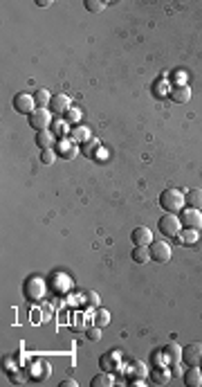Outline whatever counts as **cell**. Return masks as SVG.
<instances>
[{
    "label": "cell",
    "mask_w": 202,
    "mask_h": 387,
    "mask_svg": "<svg viewBox=\"0 0 202 387\" xmlns=\"http://www.w3.org/2000/svg\"><path fill=\"white\" fill-rule=\"evenodd\" d=\"M99 338H101V329H99V326H92V329H88V340L97 342Z\"/></svg>",
    "instance_id": "836d02e7"
},
{
    "label": "cell",
    "mask_w": 202,
    "mask_h": 387,
    "mask_svg": "<svg viewBox=\"0 0 202 387\" xmlns=\"http://www.w3.org/2000/svg\"><path fill=\"white\" fill-rule=\"evenodd\" d=\"M133 365H135V374H137L139 378H146V376H148V369L144 367V362H139V360H133Z\"/></svg>",
    "instance_id": "1f68e13d"
},
{
    "label": "cell",
    "mask_w": 202,
    "mask_h": 387,
    "mask_svg": "<svg viewBox=\"0 0 202 387\" xmlns=\"http://www.w3.org/2000/svg\"><path fill=\"white\" fill-rule=\"evenodd\" d=\"M148 248H151V261H155V264L171 261V246L166 241H153Z\"/></svg>",
    "instance_id": "52a82bcc"
},
{
    "label": "cell",
    "mask_w": 202,
    "mask_h": 387,
    "mask_svg": "<svg viewBox=\"0 0 202 387\" xmlns=\"http://www.w3.org/2000/svg\"><path fill=\"white\" fill-rule=\"evenodd\" d=\"M70 140L83 146L86 142H90V140H92L90 128H88V126H72V131H70Z\"/></svg>",
    "instance_id": "2e32d148"
},
{
    "label": "cell",
    "mask_w": 202,
    "mask_h": 387,
    "mask_svg": "<svg viewBox=\"0 0 202 387\" xmlns=\"http://www.w3.org/2000/svg\"><path fill=\"white\" fill-rule=\"evenodd\" d=\"M184 383L189 387H200L202 385V369L200 367H189L184 372Z\"/></svg>",
    "instance_id": "ac0fdd59"
},
{
    "label": "cell",
    "mask_w": 202,
    "mask_h": 387,
    "mask_svg": "<svg viewBox=\"0 0 202 387\" xmlns=\"http://www.w3.org/2000/svg\"><path fill=\"white\" fill-rule=\"evenodd\" d=\"M50 131H52V133H54V135H56V138H58V140H63V138H65V135H70V131H72V128H70V124H68V122H65V120H61V117H56V120H54V122H52V126H50Z\"/></svg>",
    "instance_id": "ffe728a7"
},
{
    "label": "cell",
    "mask_w": 202,
    "mask_h": 387,
    "mask_svg": "<svg viewBox=\"0 0 202 387\" xmlns=\"http://www.w3.org/2000/svg\"><path fill=\"white\" fill-rule=\"evenodd\" d=\"M50 372H52V367H50V362H45V360H36L32 365V369H29V374H32V378L34 380H45L47 376H50Z\"/></svg>",
    "instance_id": "9a60e30c"
},
{
    "label": "cell",
    "mask_w": 202,
    "mask_h": 387,
    "mask_svg": "<svg viewBox=\"0 0 202 387\" xmlns=\"http://www.w3.org/2000/svg\"><path fill=\"white\" fill-rule=\"evenodd\" d=\"M9 378H11V383H16V385H21V383H25V380H27L25 372H18V369H11Z\"/></svg>",
    "instance_id": "f546056e"
},
{
    "label": "cell",
    "mask_w": 202,
    "mask_h": 387,
    "mask_svg": "<svg viewBox=\"0 0 202 387\" xmlns=\"http://www.w3.org/2000/svg\"><path fill=\"white\" fill-rule=\"evenodd\" d=\"M56 142H58V138L54 133H52L50 128L47 131H41V133H36V146L43 151V149H54L56 146Z\"/></svg>",
    "instance_id": "5bb4252c"
},
{
    "label": "cell",
    "mask_w": 202,
    "mask_h": 387,
    "mask_svg": "<svg viewBox=\"0 0 202 387\" xmlns=\"http://www.w3.org/2000/svg\"><path fill=\"white\" fill-rule=\"evenodd\" d=\"M56 156L58 158H63V160H72L76 158V142L72 140H58L56 142Z\"/></svg>",
    "instance_id": "7c38bea8"
},
{
    "label": "cell",
    "mask_w": 202,
    "mask_h": 387,
    "mask_svg": "<svg viewBox=\"0 0 202 387\" xmlns=\"http://www.w3.org/2000/svg\"><path fill=\"white\" fill-rule=\"evenodd\" d=\"M25 295L29 302H38L45 295V282L41 277H29L25 284Z\"/></svg>",
    "instance_id": "8992f818"
},
{
    "label": "cell",
    "mask_w": 202,
    "mask_h": 387,
    "mask_svg": "<svg viewBox=\"0 0 202 387\" xmlns=\"http://www.w3.org/2000/svg\"><path fill=\"white\" fill-rule=\"evenodd\" d=\"M182 360L187 367H200L202 365V342H191L182 349Z\"/></svg>",
    "instance_id": "277c9868"
},
{
    "label": "cell",
    "mask_w": 202,
    "mask_h": 387,
    "mask_svg": "<svg viewBox=\"0 0 202 387\" xmlns=\"http://www.w3.org/2000/svg\"><path fill=\"white\" fill-rule=\"evenodd\" d=\"M130 259L135 261V264H148L151 261V248H146V246H135V250L130 252Z\"/></svg>",
    "instance_id": "d6986e66"
},
{
    "label": "cell",
    "mask_w": 202,
    "mask_h": 387,
    "mask_svg": "<svg viewBox=\"0 0 202 387\" xmlns=\"http://www.w3.org/2000/svg\"><path fill=\"white\" fill-rule=\"evenodd\" d=\"M171 376H175V378H184V369L180 362H171Z\"/></svg>",
    "instance_id": "d6a6232c"
},
{
    "label": "cell",
    "mask_w": 202,
    "mask_h": 387,
    "mask_svg": "<svg viewBox=\"0 0 202 387\" xmlns=\"http://www.w3.org/2000/svg\"><path fill=\"white\" fill-rule=\"evenodd\" d=\"M14 108L21 113V115H32L34 110L38 108L36 106V99H34V95H27V93H18L14 97Z\"/></svg>",
    "instance_id": "5b68a950"
},
{
    "label": "cell",
    "mask_w": 202,
    "mask_h": 387,
    "mask_svg": "<svg viewBox=\"0 0 202 387\" xmlns=\"http://www.w3.org/2000/svg\"><path fill=\"white\" fill-rule=\"evenodd\" d=\"M175 239L180 241L182 246H195V243H198V239H200V230H189V228H184V230H180V234H177Z\"/></svg>",
    "instance_id": "e0dca14e"
},
{
    "label": "cell",
    "mask_w": 202,
    "mask_h": 387,
    "mask_svg": "<svg viewBox=\"0 0 202 387\" xmlns=\"http://www.w3.org/2000/svg\"><path fill=\"white\" fill-rule=\"evenodd\" d=\"M130 385H135V387H142V385H144V380H142V378H137V380H133V383H130Z\"/></svg>",
    "instance_id": "8d00e7d4"
},
{
    "label": "cell",
    "mask_w": 202,
    "mask_h": 387,
    "mask_svg": "<svg viewBox=\"0 0 202 387\" xmlns=\"http://www.w3.org/2000/svg\"><path fill=\"white\" fill-rule=\"evenodd\" d=\"M86 304L99 306V295H97V293H86Z\"/></svg>",
    "instance_id": "e575fe53"
},
{
    "label": "cell",
    "mask_w": 202,
    "mask_h": 387,
    "mask_svg": "<svg viewBox=\"0 0 202 387\" xmlns=\"http://www.w3.org/2000/svg\"><path fill=\"white\" fill-rule=\"evenodd\" d=\"M54 95H50V90H45V88H38L36 95H34V99H36V106L38 108H50V102Z\"/></svg>",
    "instance_id": "d4e9b609"
},
{
    "label": "cell",
    "mask_w": 202,
    "mask_h": 387,
    "mask_svg": "<svg viewBox=\"0 0 202 387\" xmlns=\"http://www.w3.org/2000/svg\"><path fill=\"white\" fill-rule=\"evenodd\" d=\"M99 367H101V372L115 374L117 369L122 367V354H119V351H110V354H104V356L99 358Z\"/></svg>",
    "instance_id": "9c48e42d"
},
{
    "label": "cell",
    "mask_w": 202,
    "mask_h": 387,
    "mask_svg": "<svg viewBox=\"0 0 202 387\" xmlns=\"http://www.w3.org/2000/svg\"><path fill=\"white\" fill-rule=\"evenodd\" d=\"M151 380L155 385H166L171 380V369H164V367H155L151 372Z\"/></svg>",
    "instance_id": "7402d4cb"
},
{
    "label": "cell",
    "mask_w": 202,
    "mask_h": 387,
    "mask_svg": "<svg viewBox=\"0 0 202 387\" xmlns=\"http://www.w3.org/2000/svg\"><path fill=\"white\" fill-rule=\"evenodd\" d=\"M56 158H58L56 156V149H43V151H41V162H43V164H52Z\"/></svg>",
    "instance_id": "f1b7e54d"
},
{
    "label": "cell",
    "mask_w": 202,
    "mask_h": 387,
    "mask_svg": "<svg viewBox=\"0 0 202 387\" xmlns=\"http://www.w3.org/2000/svg\"><path fill=\"white\" fill-rule=\"evenodd\" d=\"M99 151V140H90V142H86V144L81 146V153L86 158H94V153Z\"/></svg>",
    "instance_id": "4316f807"
},
{
    "label": "cell",
    "mask_w": 202,
    "mask_h": 387,
    "mask_svg": "<svg viewBox=\"0 0 202 387\" xmlns=\"http://www.w3.org/2000/svg\"><path fill=\"white\" fill-rule=\"evenodd\" d=\"M63 120L68 122V124H72V126H79V124H76V122L81 120V110H79V108H74V106H72V108H70V110L63 115Z\"/></svg>",
    "instance_id": "83f0119b"
},
{
    "label": "cell",
    "mask_w": 202,
    "mask_h": 387,
    "mask_svg": "<svg viewBox=\"0 0 202 387\" xmlns=\"http://www.w3.org/2000/svg\"><path fill=\"white\" fill-rule=\"evenodd\" d=\"M61 387H76V380H72V378H65L63 383H61Z\"/></svg>",
    "instance_id": "d590c367"
},
{
    "label": "cell",
    "mask_w": 202,
    "mask_h": 387,
    "mask_svg": "<svg viewBox=\"0 0 202 387\" xmlns=\"http://www.w3.org/2000/svg\"><path fill=\"white\" fill-rule=\"evenodd\" d=\"M70 108H72V99L68 97V95H54V97H52V102H50V110L54 113L56 117H63L65 113H68Z\"/></svg>",
    "instance_id": "30bf717a"
},
{
    "label": "cell",
    "mask_w": 202,
    "mask_h": 387,
    "mask_svg": "<svg viewBox=\"0 0 202 387\" xmlns=\"http://www.w3.org/2000/svg\"><path fill=\"white\" fill-rule=\"evenodd\" d=\"M166 354V358H169V362H182V347L177 342H169L166 347L162 349Z\"/></svg>",
    "instance_id": "44dd1931"
},
{
    "label": "cell",
    "mask_w": 202,
    "mask_h": 387,
    "mask_svg": "<svg viewBox=\"0 0 202 387\" xmlns=\"http://www.w3.org/2000/svg\"><path fill=\"white\" fill-rule=\"evenodd\" d=\"M130 239H133L135 246H146V248H148V246L153 243V232L148 230V228H144V225H139V228L133 230Z\"/></svg>",
    "instance_id": "4fadbf2b"
},
{
    "label": "cell",
    "mask_w": 202,
    "mask_h": 387,
    "mask_svg": "<svg viewBox=\"0 0 202 387\" xmlns=\"http://www.w3.org/2000/svg\"><path fill=\"white\" fill-rule=\"evenodd\" d=\"M112 385H115V376L110 372H104L90 380V387H112Z\"/></svg>",
    "instance_id": "603a6c76"
},
{
    "label": "cell",
    "mask_w": 202,
    "mask_h": 387,
    "mask_svg": "<svg viewBox=\"0 0 202 387\" xmlns=\"http://www.w3.org/2000/svg\"><path fill=\"white\" fill-rule=\"evenodd\" d=\"M169 97L173 104H189V99H191V86H187V83H175L169 90Z\"/></svg>",
    "instance_id": "8fae6325"
},
{
    "label": "cell",
    "mask_w": 202,
    "mask_h": 387,
    "mask_svg": "<svg viewBox=\"0 0 202 387\" xmlns=\"http://www.w3.org/2000/svg\"><path fill=\"white\" fill-rule=\"evenodd\" d=\"M157 228H159V232H162L164 236H177V234H180V230H182V221H180V216H177V214H169V212H166L164 216L159 218Z\"/></svg>",
    "instance_id": "7a4b0ae2"
},
{
    "label": "cell",
    "mask_w": 202,
    "mask_h": 387,
    "mask_svg": "<svg viewBox=\"0 0 202 387\" xmlns=\"http://www.w3.org/2000/svg\"><path fill=\"white\" fill-rule=\"evenodd\" d=\"M184 203H187V192H182V189H164L162 194H159V205H162L164 212L169 214H177L184 210Z\"/></svg>",
    "instance_id": "6da1fadb"
},
{
    "label": "cell",
    "mask_w": 202,
    "mask_h": 387,
    "mask_svg": "<svg viewBox=\"0 0 202 387\" xmlns=\"http://www.w3.org/2000/svg\"><path fill=\"white\" fill-rule=\"evenodd\" d=\"M187 205L193 210H202V189H189L187 192Z\"/></svg>",
    "instance_id": "cb8c5ba5"
},
{
    "label": "cell",
    "mask_w": 202,
    "mask_h": 387,
    "mask_svg": "<svg viewBox=\"0 0 202 387\" xmlns=\"http://www.w3.org/2000/svg\"><path fill=\"white\" fill-rule=\"evenodd\" d=\"M52 110L50 108H36L29 115V126H32L36 133H41V131H47L52 126Z\"/></svg>",
    "instance_id": "3957f363"
},
{
    "label": "cell",
    "mask_w": 202,
    "mask_h": 387,
    "mask_svg": "<svg viewBox=\"0 0 202 387\" xmlns=\"http://www.w3.org/2000/svg\"><path fill=\"white\" fill-rule=\"evenodd\" d=\"M106 7V3H101V0H86V9L88 11H101Z\"/></svg>",
    "instance_id": "4dcf8cb0"
},
{
    "label": "cell",
    "mask_w": 202,
    "mask_h": 387,
    "mask_svg": "<svg viewBox=\"0 0 202 387\" xmlns=\"http://www.w3.org/2000/svg\"><path fill=\"white\" fill-rule=\"evenodd\" d=\"M180 221L184 228H189V230H202V210L187 207L184 212H180Z\"/></svg>",
    "instance_id": "ba28073f"
},
{
    "label": "cell",
    "mask_w": 202,
    "mask_h": 387,
    "mask_svg": "<svg viewBox=\"0 0 202 387\" xmlns=\"http://www.w3.org/2000/svg\"><path fill=\"white\" fill-rule=\"evenodd\" d=\"M110 322V313L106 311V308H97V313H94V326H106Z\"/></svg>",
    "instance_id": "484cf974"
},
{
    "label": "cell",
    "mask_w": 202,
    "mask_h": 387,
    "mask_svg": "<svg viewBox=\"0 0 202 387\" xmlns=\"http://www.w3.org/2000/svg\"><path fill=\"white\" fill-rule=\"evenodd\" d=\"M36 5H38V7H47V5H50V0H38Z\"/></svg>",
    "instance_id": "74e56055"
}]
</instances>
